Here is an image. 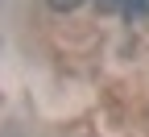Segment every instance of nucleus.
<instances>
[{"label":"nucleus","mask_w":149,"mask_h":137,"mask_svg":"<svg viewBox=\"0 0 149 137\" xmlns=\"http://www.w3.org/2000/svg\"><path fill=\"white\" fill-rule=\"evenodd\" d=\"M62 4H66V8H70V4H74V0H54V8H62Z\"/></svg>","instance_id":"f257e3e1"}]
</instances>
